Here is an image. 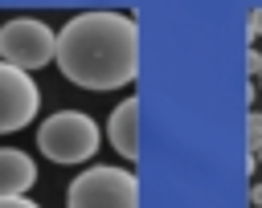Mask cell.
Returning <instances> with one entry per match:
<instances>
[{
	"label": "cell",
	"mask_w": 262,
	"mask_h": 208,
	"mask_svg": "<svg viewBox=\"0 0 262 208\" xmlns=\"http://www.w3.org/2000/svg\"><path fill=\"white\" fill-rule=\"evenodd\" d=\"M57 57V33L37 16H12L0 24V61L25 73L49 65Z\"/></svg>",
	"instance_id": "cell-4"
},
{
	"label": "cell",
	"mask_w": 262,
	"mask_h": 208,
	"mask_svg": "<svg viewBox=\"0 0 262 208\" xmlns=\"http://www.w3.org/2000/svg\"><path fill=\"white\" fill-rule=\"evenodd\" d=\"M250 159H254V163H262V147H258V151H254V155H250Z\"/></svg>",
	"instance_id": "cell-13"
},
{
	"label": "cell",
	"mask_w": 262,
	"mask_h": 208,
	"mask_svg": "<svg viewBox=\"0 0 262 208\" xmlns=\"http://www.w3.org/2000/svg\"><path fill=\"white\" fill-rule=\"evenodd\" d=\"M250 200H254V208H262V184H254V188H250Z\"/></svg>",
	"instance_id": "cell-12"
},
{
	"label": "cell",
	"mask_w": 262,
	"mask_h": 208,
	"mask_svg": "<svg viewBox=\"0 0 262 208\" xmlns=\"http://www.w3.org/2000/svg\"><path fill=\"white\" fill-rule=\"evenodd\" d=\"M66 208H139V179L127 167L94 163L66 188Z\"/></svg>",
	"instance_id": "cell-3"
},
{
	"label": "cell",
	"mask_w": 262,
	"mask_h": 208,
	"mask_svg": "<svg viewBox=\"0 0 262 208\" xmlns=\"http://www.w3.org/2000/svg\"><path fill=\"white\" fill-rule=\"evenodd\" d=\"M262 147V110H250V118H246V151L254 155Z\"/></svg>",
	"instance_id": "cell-8"
},
{
	"label": "cell",
	"mask_w": 262,
	"mask_h": 208,
	"mask_svg": "<svg viewBox=\"0 0 262 208\" xmlns=\"http://www.w3.org/2000/svg\"><path fill=\"white\" fill-rule=\"evenodd\" d=\"M0 208H41V204L29 196H0Z\"/></svg>",
	"instance_id": "cell-9"
},
{
	"label": "cell",
	"mask_w": 262,
	"mask_h": 208,
	"mask_svg": "<svg viewBox=\"0 0 262 208\" xmlns=\"http://www.w3.org/2000/svg\"><path fill=\"white\" fill-rule=\"evenodd\" d=\"M37 147L53 163H86L102 147V131L86 110H57L37 126Z\"/></svg>",
	"instance_id": "cell-2"
},
{
	"label": "cell",
	"mask_w": 262,
	"mask_h": 208,
	"mask_svg": "<svg viewBox=\"0 0 262 208\" xmlns=\"http://www.w3.org/2000/svg\"><path fill=\"white\" fill-rule=\"evenodd\" d=\"M57 69L94 94L123 90L139 73V24L115 8H90L61 24L57 33Z\"/></svg>",
	"instance_id": "cell-1"
},
{
	"label": "cell",
	"mask_w": 262,
	"mask_h": 208,
	"mask_svg": "<svg viewBox=\"0 0 262 208\" xmlns=\"http://www.w3.org/2000/svg\"><path fill=\"white\" fill-rule=\"evenodd\" d=\"M246 29H250V37H262V4L250 8V24H246Z\"/></svg>",
	"instance_id": "cell-11"
},
{
	"label": "cell",
	"mask_w": 262,
	"mask_h": 208,
	"mask_svg": "<svg viewBox=\"0 0 262 208\" xmlns=\"http://www.w3.org/2000/svg\"><path fill=\"white\" fill-rule=\"evenodd\" d=\"M37 110H41V90H37L33 73L0 61V135L29 126L37 118Z\"/></svg>",
	"instance_id": "cell-5"
},
{
	"label": "cell",
	"mask_w": 262,
	"mask_h": 208,
	"mask_svg": "<svg viewBox=\"0 0 262 208\" xmlns=\"http://www.w3.org/2000/svg\"><path fill=\"white\" fill-rule=\"evenodd\" d=\"M106 139L123 159H139V98H123L106 118Z\"/></svg>",
	"instance_id": "cell-6"
},
{
	"label": "cell",
	"mask_w": 262,
	"mask_h": 208,
	"mask_svg": "<svg viewBox=\"0 0 262 208\" xmlns=\"http://www.w3.org/2000/svg\"><path fill=\"white\" fill-rule=\"evenodd\" d=\"M37 184V163L20 147H0V196H25Z\"/></svg>",
	"instance_id": "cell-7"
},
{
	"label": "cell",
	"mask_w": 262,
	"mask_h": 208,
	"mask_svg": "<svg viewBox=\"0 0 262 208\" xmlns=\"http://www.w3.org/2000/svg\"><path fill=\"white\" fill-rule=\"evenodd\" d=\"M246 73H254V77L262 73V53L258 49H246Z\"/></svg>",
	"instance_id": "cell-10"
},
{
	"label": "cell",
	"mask_w": 262,
	"mask_h": 208,
	"mask_svg": "<svg viewBox=\"0 0 262 208\" xmlns=\"http://www.w3.org/2000/svg\"><path fill=\"white\" fill-rule=\"evenodd\" d=\"M258 86H262V73H258Z\"/></svg>",
	"instance_id": "cell-14"
}]
</instances>
